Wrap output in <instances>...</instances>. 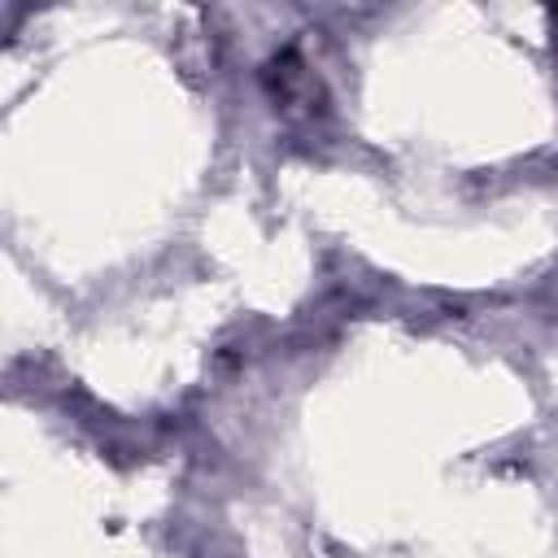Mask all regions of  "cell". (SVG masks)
I'll use <instances>...</instances> for the list:
<instances>
[]
</instances>
